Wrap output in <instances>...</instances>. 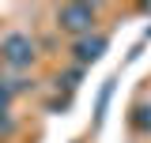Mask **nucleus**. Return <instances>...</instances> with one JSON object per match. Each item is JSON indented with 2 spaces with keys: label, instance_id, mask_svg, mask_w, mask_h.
Returning <instances> with one entry per match:
<instances>
[{
  "label": "nucleus",
  "instance_id": "obj_3",
  "mask_svg": "<svg viewBox=\"0 0 151 143\" xmlns=\"http://www.w3.org/2000/svg\"><path fill=\"white\" fill-rule=\"evenodd\" d=\"M106 45H110V38H106V34H87V38H76V45H72L76 64H79V68H83V64H94L98 56L106 53Z\"/></svg>",
  "mask_w": 151,
  "mask_h": 143
},
{
  "label": "nucleus",
  "instance_id": "obj_1",
  "mask_svg": "<svg viewBox=\"0 0 151 143\" xmlns=\"http://www.w3.org/2000/svg\"><path fill=\"white\" fill-rule=\"evenodd\" d=\"M94 23H98V8L94 4H60L57 8V26L72 38L94 34Z\"/></svg>",
  "mask_w": 151,
  "mask_h": 143
},
{
  "label": "nucleus",
  "instance_id": "obj_2",
  "mask_svg": "<svg viewBox=\"0 0 151 143\" xmlns=\"http://www.w3.org/2000/svg\"><path fill=\"white\" fill-rule=\"evenodd\" d=\"M34 56H38V45H34V38L30 34H23V30H12V34H4L0 38V60L8 64V68H30L34 64Z\"/></svg>",
  "mask_w": 151,
  "mask_h": 143
},
{
  "label": "nucleus",
  "instance_id": "obj_6",
  "mask_svg": "<svg viewBox=\"0 0 151 143\" xmlns=\"http://www.w3.org/2000/svg\"><path fill=\"white\" fill-rule=\"evenodd\" d=\"M8 102H12V98H8V94L0 90V113H8Z\"/></svg>",
  "mask_w": 151,
  "mask_h": 143
},
{
  "label": "nucleus",
  "instance_id": "obj_4",
  "mask_svg": "<svg viewBox=\"0 0 151 143\" xmlns=\"http://www.w3.org/2000/svg\"><path fill=\"white\" fill-rule=\"evenodd\" d=\"M132 124L140 128V132H147V136H151V102H140V106L132 109Z\"/></svg>",
  "mask_w": 151,
  "mask_h": 143
},
{
  "label": "nucleus",
  "instance_id": "obj_5",
  "mask_svg": "<svg viewBox=\"0 0 151 143\" xmlns=\"http://www.w3.org/2000/svg\"><path fill=\"white\" fill-rule=\"evenodd\" d=\"M12 128H15V121H12V117H8V113H0V139H4V136H8V132H12Z\"/></svg>",
  "mask_w": 151,
  "mask_h": 143
}]
</instances>
